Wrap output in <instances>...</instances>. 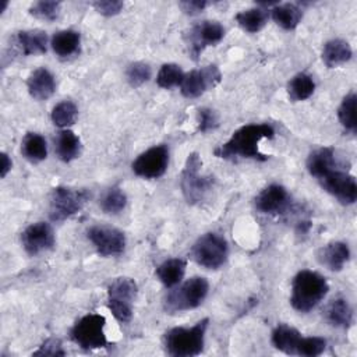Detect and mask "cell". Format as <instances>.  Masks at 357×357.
I'll use <instances>...</instances> for the list:
<instances>
[{
	"label": "cell",
	"instance_id": "1",
	"mask_svg": "<svg viewBox=\"0 0 357 357\" xmlns=\"http://www.w3.org/2000/svg\"><path fill=\"white\" fill-rule=\"evenodd\" d=\"M275 130L268 123L259 124H247L236 130L231 137L218 146L213 153L222 159H234V158H250L257 160H266L259 151V142L264 138H273Z\"/></svg>",
	"mask_w": 357,
	"mask_h": 357
},
{
	"label": "cell",
	"instance_id": "2",
	"mask_svg": "<svg viewBox=\"0 0 357 357\" xmlns=\"http://www.w3.org/2000/svg\"><path fill=\"white\" fill-rule=\"evenodd\" d=\"M326 279L314 271H300L291 282L290 304L296 311L308 312L315 308L328 294Z\"/></svg>",
	"mask_w": 357,
	"mask_h": 357
},
{
	"label": "cell",
	"instance_id": "3",
	"mask_svg": "<svg viewBox=\"0 0 357 357\" xmlns=\"http://www.w3.org/2000/svg\"><path fill=\"white\" fill-rule=\"evenodd\" d=\"M209 319L204 318L190 328L177 326L166 331L163 335V346L166 353L173 357L198 356L204 349Z\"/></svg>",
	"mask_w": 357,
	"mask_h": 357
},
{
	"label": "cell",
	"instance_id": "4",
	"mask_svg": "<svg viewBox=\"0 0 357 357\" xmlns=\"http://www.w3.org/2000/svg\"><path fill=\"white\" fill-rule=\"evenodd\" d=\"M215 180L211 174H202V160L197 152L187 156L180 174L181 192L190 205H199L212 191Z\"/></svg>",
	"mask_w": 357,
	"mask_h": 357
},
{
	"label": "cell",
	"instance_id": "5",
	"mask_svg": "<svg viewBox=\"0 0 357 357\" xmlns=\"http://www.w3.org/2000/svg\"><path fill=\"white\" fill-rule=\"evenodd\" d=\"M209 290V283L205 278L192 276L180 286L177 284L167 293L163 301V310L167 314H177L194 310L205 300Z\"/></svg>",
	"mask_w": 357,
	"mask_h": 357
},
{
	"label": "cell",
	"instance_id": "6",
	"mask_svg": "<svg viewBox=\"0 0 357 357\" xmlns=\"http://www.w3.org/2000/svg\"><path fill=\"white\" fill-rule=\"evenodd\" d=\"M191 258L206 269L220 268L229 255V245L223 236L215 231L202 234L191 247Z\"/></svg>",
	"mask_w": 357,
	"mask_h": 357
},
{
	"label": "cell",
	"instance_id": "7",
	"mask_svg": "<svg viewBox=\"0 0 357 357\" xmlns=\"http://www.w3.org/2000/svg\"><path fill=\"white\" fill-rule=\"evenodd\" d=\"M91 194L85 188L54 187L49 198V216L53 222H63L82 209Z\"/></svg>",
	"mask_w": 357,
	"mask_h": 357
},
{
	"label": "cell",
	"instance_id": "8",
	"mask_svg": "<svg viewBox=\"0 0 357 357\" xmlns=\"http://www.w3.org/2000/svg\"><path fill=\"white\" fill-rule=\"evenodd\" d=\"M106 319L100 314H88L78 319L70 331L71 340L84 350L102 349L109 344L105 335Z\"/></svg>",
	"mask_w": 357,
	"mask_h": 357
},
{
	"label": "cell",
	"instance_id": "9",
	"mask_svg": "<svg viewBox=\"0 0 357 357\" xmlns=\"http://www.w3.org/2000/svg\"><path fill=\"white\" fill-rule=\"evenodd\" d=\"M138 287L131 278H116L107 287V307L120 322H130Z\"/></svg>",
	"mask_w": 357,
	"mask_h": 357
},
{
	"label": "cell",
	"instance_id": "10",
	"mask_svg": "<svg viewBox=\"0 0 357 357\" xmlns=\"http://www.w3.org/2000/svg\"><path fill=\"white\" fill-rule=\"evenodd\" d=\"M322 188L333 195L340 204L351 205L357 199V183L353 174L340 169V165L326 170L317 178Z\"/></svg>",
	"mask_w": 357,
	"mask_h": 357
},
{
	"label": "cell",
	"instance_id": "11",
	"mask_svg": "<svg viewBox=\"0 0 357 357\" xmlns=\"http://www.w3.org/2000/svg\"><path fill=\"white\" fill-rule=\"evenodd\" d=\"M225 36V28L218 21H201L191 26L185 35V43L188 53L194 60H198L199 54L208 47L219 43Z\"/></svg>",
	"mask_w": 357,
	"mask_h": 357
},
{
	"label": "cell",
	"instance_id": "12",
	"mask_svg": "<svg viewBox=\"0 0 357 357\" xmlns=\"http://www.w3.org/2000/svg\"><path fill=\"white\" fill-rule=\"evenodd\" d=\"M222 79V74L215 64L205 66L198 70H191L184 74V78L180 84V91L184 98L195 99L204 95L206 91L215 88Z\"/></svg>",
	"mask_w": 357,
	"mask_h": 357
},
{
	"label": "cell",
	"instance_id": "13",
	"mask_svg": "<svg viewBox=\"0 0 357 357\" xmlns=\"http://www.w3.org/2000/svg\"><path fill=\"white\" fill-rule=\"evenodd\" d=\"M169 165V149L166 145H156L139 153L132 162V172L144 178H158L165 174Z\"/></svg>",
	"mask_w": 357,
	"mask_h": 357
},
{
	"label": "cell",
	"instance_id": "14",
	"mask_svg": "<svg viewBox=\"0 0 357 357\" xmlns=\"http://www.w3.org/2000/svg\"><path fill=\"white\" fill-rule=\"evenodd\" d=\"M88 238L102 257L119 255L126 248V236L121 230L112 226H92L88 230Z\"/></svg>",
	"mask_w": 357,
	"mask_h": 357
},
{
	"label": "cell",
	"instance_id": "15",
	"mask_svg": "<svg viewBox=\"0 0 357 357\" xmlns=\"http://www.w3.org/2000/svg\"><path fill=\"white\" fill-rule=\"evenodd\" d=\"M21 243L26 254L38 255L42 251L52 250L56 244V237L52 226L46 222L29 225L21 234Z\"/></svg>",
	"mask_w": 357,
	"mask_h": 357
},
{
	"label": "cell",
	"instance_id": "16",
	"mask_svg": "<svg viewBox=\"0 0 357 357\" xmlns=\"http://www.w3.org/2000/svg\"><path fill=\"white\" fill-rule=\"evenodd\" d=\"M257 211L266 215L284 213L290 206V195L280 184H269L262 188L254 199Z\"/></svg>",
	"mask_w": 357,
	"mask_h": 357
},
{
	"label": "cell",
	"instance_id": "17",
	"mask_svg": "<svg viewBox=\"0 0 357 357\" xmlns=\"http://www.w3.org/2000/svg\"><path fill=\"white\" fill-rule=\"evenodd\" d=\"M350 258L349 245L343 241H332L321 247L317 252V259L321 265L326 266L332 272H339L343 269Z\"/></svg>",
	"mask_w": 357,
	"mask_h": 357
},
{
	"label": "cell",
	"instance_id": "18",
	"mask_svg": "<svg viewBox=\"0 0 357 357\" xmlns=\"http://www.w3.org/2000/svg\"><path fill=\"white\" fill-rule=\"evenodd\" d=\"M26 88L29 95L33 99L46 100L54 93V89H56L54 75L47 68L39 67L29 74L26 79Z\"/></svg>",
	"mask_w": 357,
	"mask_h": 357
},
{
	"label": "cell",
	"instance_id": "19",
	"mask_svg": "<svg viewBox=\"0 0 357 357\" xmlns=\"http://www.w3.org/2000/svg\"><path fill=\"white\" fill-rule=\"evenodd\" d=\"M307 170L308 173L318 178L319 176H322L326 170L335 167L339 165V162L336 160V151L331 146H321L314 149L308 158H307Z\"/></svg>",
	"mask_w": 357,
	"mask_h": 357
},
{
	"label": "cell",
	"instance_id": "20",
	"mask_svg": "<svg viewBox=\"0 0 357 357\" xmlns=\"http://www.w3.org/2000/svg\"><path fill=\"white\" fill-rule=\"evenodd\" d=\"M328 324L336 328H349L353 322V308L343 297L333 298L324 311Z\"/></svg>",
	"mask_w": 357,
	"mask_h": 357
},
{
	"label": "cell",
	"instance_id": "21",
	"mask_svg": "<svg viewBox=\"0 0 357 357\" xmlns=\"http://www.w3.org/2000/svg\"><path fill=\"white\" fill-rule=\"evenodd\" d=\"M17 45L20 46L22 54L25 56H35L43 54L47 49V35L45 31L40 29H28L20 31L15 36Z\"/></svg>",
	"mask_w": 357,
	"mask_h": 357
},
{
	"label": "cell",
	"instance_id": "22",
	"mask_svg": "<svg viewBox=\"0 0 357 357\" xmlns=\"http://www.w3.org/2000/svg\"><path fill=\"white\" fill-rule=\"evenodd\" d=\"M351 56L353 50L349 42L343 39H331L322 47V61L329 68H333L349 61Z\"/></svg>",
	"mask_w": 357,
	"mask_h": 357
},
{
	"label": "cell",
	"instance_id": "23",
	"mask_svg": "<svg viewBox=\"0 0 357 357\" xmlns=\"http://www.w3.org/2000/svg\"><path fill=\"white\" fill-rule=\"evenodd\" d=\"M56 155L63 162H71L79 156L81 152V141L71 130H61L57 132L54 139Z\"/></svg>",
	"mask_w": 357,
	"mask_h": 357
},
{
	"label": "cell",
	"instance_id": "24",
	"mask_svg": "<svg viewBox=\"0 0 357 357\" xmlns=\"http://www.w3.org/2000/svg\"><path fill=\"white\" fill-rule=\"evenodd\" d=\"M301 337V333L296 328L280 324L272 332V344L275 346V349L286 354H296Z\"/></svg>",
	"mask_w": 357,
	"mask_h": 357
},
{
	"label": "cell",
	"instance_id": "25",
	"mask_svg": "<svg viewBox=\"0 0 357 357\" xmlns=\"http://www.w3.org/2000/svg\"><path fill=\"white\" fill-rule=\"evenodd\" d=\"M185 266L187 264L184 259L170 258L163 261L156 268V276L166 287H174L183 280L185 273Z\"/></svg>",
	"mask_w": 357,
	"mask_h": 357
},
{
	"label": "cell",
	"instance_id": "26",
	"mask_svg": "<svg viewBox=\"0 0 357 357\" xmlns=\"http://www.w3.org/2000/svg\"><path fill=\"white\" fill-rule=\"evenodd\" d=\"M79 33L73 29L59 31L53 35L50 45L53 52L60 57H70L79 50Z\"/></svg>",
	"mask_w": 357,
	"mask_h": 357
},
{
	"label": "cell",
	"instance_id": "27",
	"mask_svg": "<svg viewBox=\"0 0 357 357\" xmlns=\"http://www.w3.org/2000/svg\"><path fill=\"white\" fill-rule=\"evenodd\" d=\"M273 21L283 29L291 31L294 29L298 22L303 18V11L300 10L298 6L293 3H283V4H276L271 10Z\"/></svg>",
	"mask_w": 357,
	"mask_h": 357
},
{
	"label": "cell",
	"instance_id": "28",
	"mask_svg": "<svg viewBox=\"0 0 357 357\" xmlns=\"http://www.w3.org/2000/svg\"><path fill=\"white\" fill-rule=\"evenodd\" d=\"M21 152L32 163L42 162L47 156L46 139L38 132H28L21 142Z\"/></svg>",
	"mask_w": 357,
	"mask_h": 357
},
{
	"label": "cell",
	"instance_id": "29",
	"mask_svg": "<svg viewBox=\"0 0 357 357\" xmlns=\"http://www.w3.org/2000/svg\"><path fill=\"white\" fill-rule=\"evenodd\" d=\"M315 91V82L311 75L305 73L296 74L287 84V95L291 102H301L308 99Z\"/></svg>",
	"mask_w": 357,
	"mask_h": 357
},
{
	"label": "cell",
	"instance_id": "30",
	"mask_svg": "<svg viewBox=\"0 0 357 357\" xmlns=\"http://www.w3.org/2000/svg\"><path fill=\"white\" fill-rule=\"evenodd\" d=\"M236 21L244 31L250 33H255L265 26L268 21V13L265 8H261V7L243 10L236 14Z\"/></svg>",
	"mask_w": 357,
	"mask_h": 357
},
{
	"label": "cell",
	"instance_id": "31",
	"mask_svg": "<svg viewBox=\"0 0 357 357\" xmlns=\"http://www.w3.org/2000/svg\"><path fill=\"white\" fill-rule=\"evenodd\" d=\"M78 117V107L71 100H63L59 102L50 113V119L54 123V126L60 128H67L73 126L77 121Z\"/></svg>",
	"mask_w": 357,
	"mask_h": 357
},
{
	"label": "cell",
	"instance_id": "32",
	"mask_svg": "<svg viewBox=\"0 0 357 357\" xmlns=\"http://www.w3.org/2000/svg\"><path fill=\"white\" fill-rule=\"evenodd\" d=\"M356 100L357 96L354 92H349L343 99L337 109V119L340 124L351 132H356L357 121H356Z\"/></svg>",
	"mask_w": 357,
	"mask_h": 357
},
{
	"label": "cell",
	"instance_id": "33",
	"mask_svg": "<svg viewBox=\"0 0 357 357\" xmlns=\"http://www.w3.org/2000/svg\"><path fill=\"white\" fill-rule=\"evenodd\" d=\"M127 205V195L120 187H112L109 188L102 199H100V208L105 213L116 215L121 212Z\"/></svg>",
	"mask_w": 357,
	"mask_h": 357
},
{
	"label": "cell",
	"instance_id": "34",
	"mask_svg": "<svg viewBox=\"0 0 357 357\" xmlns=\"http://www.w3.org/2000/svg\"><path fill=\"white\" fill-rule=\"evenodd\" d=\"M184 78V73L181 67L176 63H166L160 67L156 75V84L160 88L170 89L173 86H178Z\"/></svg>",
	"mask_w": 357,
	"mask_h": 357
},
{
	"label": "cell",
	"instance_id": "35",
	"mask_svg": "<svg viewBox=\"0 0 357 357\" xmlns=\"http://www.w3.org/2000/svg\"><path fill=\"white\" fill-rule=\"evenodd\" d=\"M152 75L151 67L144 61H134L126 70V78L132 88H138L149 81Z\"/></svg>",
	"mask_w": 357,
	"mask_h": 357
},
{
	"label": "cell",
	"instance_id": "36",
	"mask_svg": "<svg viewBox=\"0 0 357 357\" xmlns=\"http://www.w3.org/2000/svg\"><path fill=\"white\" fill-rule=\"evenodd\" d=\"M60 1L56 0H42L36 1L29 7V14L45 21H54L60 13Z\"/></svg>",
	"mask_w": 357,
	"mask_h": 357
},
{
	"label": "cell",
	"instance_id": "37",
	"mask_svg": "<svg viewBox=\"0 0 357 357\" xmlns=\"http://www.w3.org/2000/svg\"><path fill=\"white\" fill-rule=\"evenodd\" d=\"M326 349V340L319 336H310V337H301L296 354L304 356V357H317L322 354Z\"/></svg>",
	"mask_w": 357,
	"mask_h": 357
},
{
	"label": "cell",
	"instance_id": "38",
	"mask_svg": "<svg viewBox=\"0 0 357 357\" xmlns=\"http://www.w3.org/2000/svg\"><path fill=\"white\" fill-rule=\"evenodd\" d=\"M218 127V116L215 110L209 107H201L198 110V131L206 132Z\"/></svg>",
	"mask_w": 357,
	"mask_h": 357
},
{
	"label": "cell",
	"instance_id": "39",
	"mask_svg": "<svg viewBox=\"0 0 357 357\" xmlns=\"http://www.w3.org/2000/svg\"><path fill=\"white\" fill-rule=\"evenodd\" d=\"M92 7L105 17H113L123 10L124 3L120 0H98L92 3Z\"/></svg>",
	"mask_w": 357,
	"mask_h": 357
},
{
	"label": "cell",
	"instance_id": "40",
	"mask_svg": "<svg viewBox=\"0 0 357 357\" xmlns=\"http://www.w3.org/2000/svg\"><path fill=\"white\" fill-rule=\"evenodd\" d=\"M66 351L59 339H47L39 346L33 356H64Z\"/></svg>",
	"mask_w": 357,
	"mask_h": 357
},
{
	"label": "cell",
	"instance_id": "41",
	"mask_svg": "<svg viewBox=\"0 0 357 357\" xmlns=\"http://www.w3.org/2000/svg\"><path fill=\"white\" fill-rule=\"evenodd\" d=\"M209 3L205 0H184L178 3V7L183 10V13L188 15H195L201 13Z\"/></svg>",
	"mask_w": 357,
	"mask_h": 357
},
{
	"label": "cell",
	"instance_id": "42",
	"mask_svg": "<svg viewBox=\"0 0 357 357\" xmlns=\"http://www.w3.org/2000/svg\"><path fill=\"white\" fill-rule=\"evenodd\" d=\"M11 166H13V162L11 159L8 158V155L6 152L1 153V167H0V176L1 178H4L7 176V173L11 170Z\"/></svg>",
	"mask_w": 357,
	"mask_h": 357
}]
</instances>
